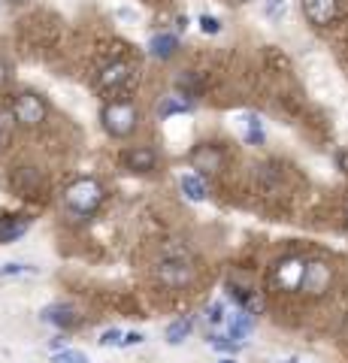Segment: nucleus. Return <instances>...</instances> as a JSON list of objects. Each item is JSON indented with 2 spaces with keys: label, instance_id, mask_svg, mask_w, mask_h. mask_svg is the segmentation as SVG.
Instances as JSON below:
<instances>
[{
  "label": "nucleus",
  "instance_id": "393cba45",
  "mask_svg": "<svg viewBox=\"0 0 348 363\" xmlns=\"http://www.w3.org/2000/svg\"><path fill=\"white\" fill-rule=\"evenodd\" d=\"M142 342V333H125V336H121V348H125V345H140Z\"/></svg>",
  "mask_w": 348,
  "mask_h": 363
},
{
  "label": "nucleus",
  "instance_id": "ddd939ff",
  "mask_svg": "<svg viewBox=\"0 0 348 363\" xmlns=\"http://www.w3.org/2000/svg\"><path fill=\"white\" fill-rule=\"evenodd\" d=\"M176 49H179V40L173 37V33H155L152 43H149V52L155 55V58H161V61L173 58Z\"/></svg>",
  "mask_w": 348,
  "mask_h": 363
},
{
  "label": "nucleus",
  "instance_id": "39448f33",
  "mask_svg": "<svg viewBox=\"0 0 348 363\" xmlns=\"http://www.w3.org/2000/svg\"><path fill=\"white\" fill-rule=\"evenodd\" d=\"M330 279H333V272L327 264H321V260H315V264H306L303 267V279H300V288L312 294V297H318V294L327 291L330 285Z\"/></svg>",
  "mask_w": 348,
  "mask_h": 363
},
{
  "label": "nucleus",
  "instance_id": "dca6fc26",
  "mask_svg": "<svg viewBox=\"0 0 348 363\" xmlns=\"http://www.w3.org/2000/svg\"><path fill=\"white\" fill-rule=\"evenodd\" d=\"M182 194H185L188 200H194V203L206 200V182L200 179L197 173H188V176H182Z\"/></svg>",
  "mask_w": 348,
  "mask_h": 363
},
{
  "label": "nucleus",
  "instance_id": "aec40b11",
  "mask_svg": "<svg viewBox=\"0 0 348 363\" xmlns=\"http://www.w3.org/2000/svg\"><path fill=\"white\" fill-rule=\"evenodd\" d=\"M285 9H288L285 0H264V16L269 21H282L285 18Z\"/></svg>",
  "mask_w": 348,
  "mask_h": 363
},
{
  "label": "nucleus",
  "instance_id": "b1692460",
  "mask_svg": "<svg viewBox=\"0 0 348 363\" xmlns=\"http://www.w3.org/2000/svg\"><path fill=\"white\" fill-rule=\"evenodd\" d=\"M100 345H121V333L118 330H106L100 336Z\"/></svg>",
  "mask_w": 348,
  "mask_h": 363
},
{
  "label": "nucleus",
  "instance_id": "20e7f679",
  "mask_svg": "<svg viewBox=\"0 0 348 363\" xmlns=\"http://www.w3.org/2000/svg\"><path fill=\"white\" fill-rule=\"evenodd\" d=\"M133 82H137V73H133V67L125 64V61H116V64L103 67V70H100V79H97L100 91H109V94L112 91H125Z\"/></svg>",
  "mask_w": 348,
  "mask_h": 363
},
{
  "label": "nucleus",
  "instance_id": "9b49d317",
  "mask_svg": "<svg viewBox=\"0 0 348 363\" xmlns=\"http://www.w3.org/2000/svg\"><path fill=\"white\" fill-rule=\"evenodd\" d=\"M191 161H194L197 169H203V173H215L221 167V152L212 149V145H200V149L191 155Z\"/></svg>",
  "mask_w": 348,
  "mask_h": 363
},
{
  "label": "nucleus",
  "instance_id": "7c9ffc66",
  "mask_svg": "<svg viewBox=\"0 0 348 363\" xmlns=\"http://www.w3.org/2000/svg\"><path fill=\"white\" fill-rule=\"evenodd\" d=\"M0 140H4V133H0Z\"/></svg>",
  "mask_w": 348,
  "mask_h": 363
},
{
  "label": "nucleus",
  "instance_id": "f03ea898",
  "mask_svg": "<svg viewBox=\"0 0 348 363\" xmlns=\"http://www.w3.org/2000/svg\"><path fill=\"white\" fill-rule=\"evenodd\" d=\"M100 121H103L109 136L125 140V136L137 130V106H133L130 100H112V104H106L103 112H100Z\"/></svg>",
  "mask_w": 348,
  "mask_h": 363
},
{
  "label": "nucleus",
  "instance_id": "412c9836",
  "mask_svg": "<svg viewBox=\"0 0 348 363\" xmlns=\"http://www.w3.org/2000/svg\"><path fill=\"white\" fill-rule=\"evenodd\" d=\"M52 363H88V354L85 351H76V348H67V351L52 354Z\"/></svg>",
  "mask_w": 348,
  "mask_h": 363
},
{
  "label": "nucleus",
  "instance_id": "f3484780",
  "mask_svg": "<svg viewBox=\"0 0 348 363\" xmlns=\"http://www.w3.org/2000/svg\"><path fill=\"white\" fill-rule=\"evenodd\" d=\"M191 318H179V321H173L170 327H167V342L170 345H179V342H185V339L191 336Z\"/></svg>",
  "mask_w": 348,
  "mask_h": 363
},
{
  "label": "nucleus",
  "instance_id": "6e6552de",
  "mask_svg": "<svg viewBox=\"0 0 348 363\" xmlns=\"http://www.w3.org/2000/svg\"><path fill=\"white\" fill-rule=\"evenodd\" d=\"M300 279H303V264L300 260H282V264L276 267V281L288 291L300 288Z\"/></svg>",
  "mask_w": 348,
  "mask_h": 363
},
{
  "label": "nucleus",
  "instance_id": "4be33fe9",
  "mask_svg": "<svg viewBox=\"0 0 348 363\" xmlns=\"http://www.w3.org/2000/svg\"><path fill=\"white\" fill-rule=\"evenodd\" d=\"M224 321V306L221 303H212L209 309H206V324H212V327H218Z\"/></svg>",
  "mask_w": 348,
  "mask_h": 363
},
{
  "label": "nucleus",
  "instance_id": "423d86ee",
  "mask_svg": "<svg viewBox=\"0 0 348 363\" xmlns=\"http://www.w3.org/2000/svg\"><path fill=\"white\" fill-rule=\"evenodd\" d=\"M158 279L170 288H185L194 281V267H191L188 260H164L158 267Z\"/></svg>",
  "mask_w": 348,
  "mask_h": 363
},
{
  "label": "nucleus",
  "instance_id": "2eb2a0df",
  "mask_svg": "<svg viewBox=\"0 0 348 363\" xmlns=\"http://www.w3.org/2000/svg\"><path fill=\"white\" fill-rule=\"evenodd\" d=\"M252 327H254V321H252V315H249V312H237V315H230L228 330H230V339H233V342H242V339L252 333Z\"/></svg>",
  "mask_w": 348,
  "mask_h": 363
},
{
  "label": "nucleus",
  "instance_id": "a878e982",
  "mask_svg": "<svg viewBox=\"0 0 348 363\" xmlns=\"http://www.w3.org/2000/svg\"><path fill=\"white\" fill-rule=\"evenodd\" d=\"M6 79H9V67H6V61H4V58H0V85H4Z\"/></svg>",
  "mask_w": 348,
  "mask_h": 363
},
{
  "label": "nucleus",
  "instance_id": "4468645a",
  "mask_svg": "<svg viewBox=\"0 0 348 363\" xmlns=\"http://www.w3.org/2000/svg\"><path fill=\"white\" fill-rule=\"evenodd\" d=\"M182 112H191V100L185 94H170L161 100L158 106V116L161 118H170V116H182Z\"/></svg>",
  "mask_w": 348,
  "mask_h": 363
},
{
  "label": "nucleus",
  "instance_id": "a211bd4d",
  "mask_svg": "<svg viewBox=\"0 0 348 363\" xmlns=\"http://www.w3.org/2000/svg\"><path fill=\"white\" fill-rule=\"evenodd\" d=\"M245 143H252V145L264 143V128H261V118L257 116H245Z\"/></svg>",
  "mask_w": 348,
  "mask_h": 363
},
{
  "label": "nucleus",
  "instance_id": "bb28decb",
  "mask_svg": "<svg viewBox=\"0 0 348 363\" xmlns=\"http://www.w3.org/2000/svg\"><path fill=\"white\" fill-rule=\"evenodd\" d=\"M118 18H130V21H137V13H133V9H118Z\"/></svg>",
  "mask_w": 348,
  "mask_h": 363
},
{
  "label": "nucleus",
  "instance_id": "f257e3e1",
  "mask_svg": "<svg viewBox=\"0 0 348 363\" xmlns=\"http://www.w3.org/2000/svg\"><path fill=\"white\" fill-rule=\"evenodd\" d=\"M64 200L76 215H94L97 206L103 203V185L91 176H82L64 191Z\"/></svg>",
  "mask_w": 348,
  "mask_h": 363
},
{
  "label": "nucleus",
  "instance_id": "6ab92c4d",
  "mask_svg": "<svg viewBox=\"0 0 348 363\" xmlns=\"http://www.w3.org/2000/svg\"><path fill=\"white\" fill-rule=\"evenodd\" d=\"M37 267H28V264H18V260H13V264H4L0 267V276L4 279H16V276H37Z\"/></svg>",
  "mask_w": 348,
  "mask_h": 363
},
{
  "label": "nucleus",
  "instance_id": "cd10ccee",
  "mask_svg": "<svg viewBox=\"0 0 348 363\" xmlns=\"http://www.w3.org/2000/svg\"><path fill=\"white\" fill-rule=\"evenodd\" d=\"M9 4H25V0H9Z\"/></svg>",
  "mask_w": 348,
  "mask_h": 363
},
{
  "label": "nucleus",
  "instance_id": "f8f14e48",
  "mask_svg": "<svg viewBox=\"0 0 348 363\" xmlns=\"http://www.w3.org/2000/svg\"><path fill=\"white\" fill-rule=\"evenodd\" d=\"M30 218H16V215H4L0 218V242H13L28 230Z\"/></svg>",
  "mask_w": 348,
  "mask_h": 363
},
{
  "label": "nucleus",
  "instance_id": "1a4fd4ad",
  "mask_svg": "<svg viewBox=\"0 0 348 363\" xmlns=\"http://www.w3.org/2000/svg\"><path fill=\"white\" fill-rule=\"evenodd\" d=\"M125 164L133 169V173H149V169L158 167V155L152 149H130L125 155Z\"/></svg>",
  "mask_w": 348,
  "mask_h": 363
},
{
  "label": "nucleus",
  "instance_id": "c85d7f7f",
  "mask_svg": "<svg viewBox=\"0 0 348 363\" xmlns=\"http://www.w3.org/2000/svg\"><path fill=\"white\" fill-rule=\"evenodd\" d=\"M282 363H297V360H282Z\"/></svg>",
  "mask_w": 348,
  "mask_h": 363
},
{
  "label": "nucleus",
  "instance_id": "0eeeda50",
  "mask_svg": "<svg viewBox=\"0 0 348 363\" xmlns=\"http://www.w3.org/2000/svg\"><path fill=\"white\" fill-rule=\"evenodd\" d=\"M303 13H306V18L312 21V25H330V21L336 18V13H339V4L336 0H303Z\"/></svg>",
  "mask_w": 348,
  "mask_h": 363
},
{
  "label": "nucleus",
  "instance_id": "c756f323",
  "mask_svg": "<svg viewBox=\"0 0 348 363\" xmlns=\"http://www.w3.org/2000/svg\"><path fill=\"white\" fill-rule=\"evenodd\" d=\"M221 363H233V360H221Z\"/></svg>",
  "mask_w": 348,
  "mask_h": 363
},
{
  "label": "nucleus",
  "instance_id": "7ed1b4c3",
  "mask_svg": "<svg viewBox=\"0 0 348 363\" xmlns=\"http://www.w3.org/2000/svg\"><path fill=\"white\" fill-rule=\"evenodd\" d=\"M49 116V106H46V100L37 97V94H30V91H25V94H18L13 100V118L18 124H28V128H37V124H43Z\"/></svg>",
  "mask_w": 348,
  "mask_h": 363
},
{
  "label": "nucleus",
  "instance_id": "5701e85b",
  "mask_svg": "<svg viewBox=\"0 0 348 363\" xmlns=\"http://www.w3.org/2000/svg\"><path fill=\"white\" fill-rule=\"evenodd\" d=\"M200 30H203V33H218L221 30V21L212 18V16H200Z\"/></svg>",
  "mask_w": 348,
  "mask_h": 363
},
{
  "label": "nucleus",
  "instance_id": "9d476101",
  "mask_svg": "<svg viewBox=\"0 0 348 363\" xmlns=\"http://www.w3.org/2000/svg\"><path fill=\"white\" fill-rule=\"evenodd\" d=\"M40 318L46 324H55V327H70V324H76V312L70 309V306H64V303L46 306V309L40 312Z\"/></svg>",
  "mask_w": 348,
  "mask_h": 363
}]
</instances>
